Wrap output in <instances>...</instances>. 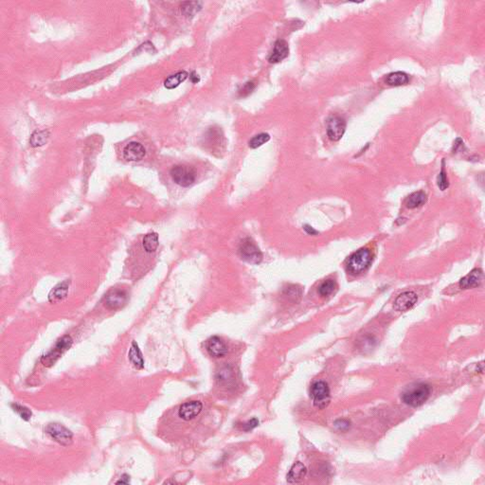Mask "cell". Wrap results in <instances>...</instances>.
I'll return each mask as SVG.
<instances>
[{"label":"cell","instance_id":"obj_1","mask_svg":"<svg viewBox=\"0 0 485 485\" xmlns=\"http://www.w3.org/2000/svg\"><path fill=\"white\" fill-rule=\"evenodd\" d=\"M431 392V388L428 384L417 383L411 385L403 392L402 399L405 404L412 408H418L427 402Z\"/></svg>","mask_w":485,"mask_h":485},{"label":"cell","instance_id":"obj_2","mask_svg":"<svg viewBox=\"0 0 485 485\" xmlns=\"http://www.w3.org/2000/svg\"><path fill=\"white\" fill-rule=\"evenodd\" d=\"M373 260L369 249L361 248L350 256L347 263V269L352 274H360L368 269Z\"/></svg>","mask_w":485,"mask_h":485},{"label":"cell","instance_id":"obj_3","mask_svg":"<svg viewBox=\"0 0 485 485\" xmlns=\"http://www.w3.org/2000/svg\"><path fill=\"white\" fill-rule=\"evenodd\" d=\"M72 338L69 335L61 337L54 348L41 357V363L45 367H52L72 345Z\"/></svg>","mask_w":485,"mask_h":485},{"label":"cell","instance_id":"obj_4","mask_svg":"<svg viewBox=\"0 0 485 485\" xmlns=\"http://www.w3.org/2000/svg\"><path fill=\"white\" fill-rule=\"evenodd\" d=\"M239 253L242 260L249 264L257 265L263 260V254L260 248L250 238H246L241 242L239 247Z\"/></svg>","mask_w":485,"mask_h":485},{"label":"cell","instance_id":"obj_5","mask_svg":"<svg viewBox=\"0 0 485 485\" xmlns=\"http://www.w3.org/2000/svg\"><path fill=\"white\" fill-rule=\"evenodd\" d=\"M170 174L173 181L181 187H190L196 179L194 168L187 165H176L172 168Z\"/></svg>","mask_w":485,"mask_h":485},{"label":"cell","instance_id":"obj_6","mask_svg":"<svg viewBox=\"0 0 485 485\" xmlns=\"http://www.w3.org/2000/svg\"><path fill=\"white\" fill-rule=\"evenodd\" d=\"M310 394L315 407L320 410H323L330 403V389L324 381L315 382L311 387Z\"/></svg>","mask_w":485,"mask_h":485},{"label":"cell","instance_id":"obj_7","mask_svg":"<svg viewBox=\"0 0 485 485\" xmlns=\"http://www.w3.org/2000/svg\"><path fill=\"white\" fill-rule=\"evenodd\" d=\"M46 431L55 442L62 445L67 446L72 443V438H73L72 432L60 424H50L47 427Z\"/></svg>","mask_w":485,"mask_h":485},{"label":"cell","instance_id":"obj_8","mask_svg":"<svg viewBox=\"0 0 485 485\" xmlns=\"http://www.w3.org/2000/svg\"><path fill=\"white\" fill-rule=\"evenodd\" d=\"M346 130L345 119L338 116H333L327 121V134L330 140L337 141L340 140Z\"/></svg>","mask_w":485,"mask_h":485},{"label":"cell","instance_id":"obj_9","mask_svg":"<svg viewBox=\"0 0 485 485\" xmlns=\"http://www.w3.org/2000/svg\"><path fill=\"white\" fill-rule=\"evenodd\" d=\"M127 302V295L123 290L114 289L108 293L105 298V305L108 310L116 311L122 308Z\"/></svg>","mask_w":485,"mask_h":485},{"label":"cell","instance_id":"obj_10","mask_svg":"<svg viewBox=\"0 0 485 485\" xmlns=\"http://www.w3.org/2000/svg\"><path fill=\"white\" fill-rule=\"evenodd\" d=\"M203 410V404L194 400L182 404L178 410V416L184 421H191L197 417Z\"/></svg>","mask_w":485,"mask_h":485},{"label":"cell","instance_id":"obj_11","mask_svg":"<svg viewBox=\"0 0 485 485\" xmlns=\"http://www.w3.org/2000/svg\"><path fill=\"white\" fill-rule=\"evenodd\" d=\"M206 350L208 354L215 358L223 357L227 353V346L225 341L218 336H213L206 342Z\"/></svg>","mask_w":485,"mask_h":485},{"label":"cell","instance_id":"obj_12","mask_svg":"<svg viewBox=\"0 0 485 485\" xmlns=\"http://www.w3.org/2000/svg\"><path fill=\"white\" fill-rule=\"evenodd\" d=\"M145 148L140 142H130L123 149V158L127 162H140L145 156Z\"/></svg>","mask_w":485,"mask_h":485},{"label":"cell","instance_id":"obj_13","mask_svg":"<svg viewBox=\"0 0 485 485\" xmlns=\"http://www.w3.org/2000/svg\"><path fill=\"white\" fill-rule=\"evenodd\" d=\"M417 301L418 297L414 292H404L396 298L394 302V307L399 312H405L412 308Z\"/></svg>","mask_w":485,"mask_h":485},{"label":"cell","instance_id":"obj_14","mask_svg":"<svg viewBox=\"0 0 485 485\" xmlns=\"http://www.w3.org/2000/svg\"><path fill=\"white\" fill-rule=\"evenodd\" d=\"M205 144L212 153L221 151L223 145V135L220 130L210 128L205 136Z\"/></svg>","mask_w":485,"mask_h":485},{"label":"cell","instance_id":"obj_15","mask_svg":"<svg viewBox=\"0 0 485 485\" xmlns=\"http://www.w3.org/2000/svg\"><path fill=\"white\" fill-rule=\"evenodd\" d=\"M484 279L483 270L476 269L472 270L468 275H466L462 280H460V287L462 289H470L474 288L481 284Z\"/></svg>","mask_w":485,"mask_h":485},{"label":"cell","instance_id":"obj_16","mask_svg":"<svg viewBox=\"0 0 485 485\" xmlns=\"http://www.w3.org/2000/svg\"><path fill=\"white\" fill-rule=\"evenodd\" d=\"M289 54V47L288 44L284 40H278L275 45L272 54H270L269 61L272 64L279 63L285 59Z\"/></svg>","mask_w":485,"mask_h":485},{"label":"cell","instance_id":"obj_17","mask_svg":"<svg viewBox=\"0 0 485 485\" xmlns=\"http://www.w3.org/2000/svg\"><path fill=\"white\" fill-rule=\"evenodd\" d=\"M69 280H65L59 284H57L54 289L49 294V301L52 303H58V302L64 301L69 289Z\"/></svg>","mask_w":485,"mask_h":485},{"label":"cell","instance_id":"obj_18","mask_svg":"<svg viewBox=\"0 0 485 485\" xmlns=\"http://www.w3.org/2000/svg\"><path fill=\"white\" fill-rule=\"evenodd\" d=\"M216 380L218 384L222 387H230L234 381H235V376L233 373V370L229 367H222L216 375Z\"/></svg>","mask_w":485,"mask_h":485},{"label":"cell","instance_id":"obj_19","mask_svg":"<svg viewBox=\"0 0 485 485\" xmlns=\"http://www.w3.org/2000/svg\"><path fill=\"white\" fill-rule=\"evenodd\" d=\"M307 474V469L304 464L302 463H296L294 464L287 475V481L289 484H298L301 483Z\"/></svg>","mask_w":485,"mask_h":485},{"label":"cell","instance_id":"obj_20","mask_svg":"<svg viewBox=\"0 0 485 485\" xmlns=\"http://www.w3.org/2000/svg\"><path fill=\"white\" fill-rule=\"evenodd\" d=\"M128 358L130 362L133 366L138 370H141L144 367V360L142 357V354L140 352V348L138 344L133 341L132 345L130 347L129 353H128Z\"/></svg>","mask_w":485,"mask_h":485},{"label":"cell","instance_id":"obj_21","mask_svg":"<svg viewBox=\"0 0 485 485\" xmlns=\"http://www.w3.org/2000/svg\"><path fill=\"white\" fill-rule=\"evenodd\" d=\"M409 81H410L409 75L402 71L389 73L386 78V84L390 87L405 86L409 83Z\"/></svg>","mask_w":485,"mask_h":485},{"label":"cell","instance_id":"obj_22","mask_svg":"<svg viewBox=\"0 0 485 485\" xmlns=\"http://www.w3.org/2000/svg\"><path fill=\"white\" fill-rule=\"evenodd\" d=\"M202 9V2L200 1H188L181 4V11L188 18H192Z\"/></svg>","mask_w":485,"mask_h":485},{"label":"cell","instance_id":"obj_23","mask_svg":"<svg viewBox=\"0 0 485 485\" xmlns=\"http://www.w3.org/2000/svg\"><path fill=\"white\" fill-rule=\"evenodd\" d=\"M428 200L427 194L424 192H416L410 194V196L406 200V206L409 209H416L421 206L424 205Z\"/></svg>","mask_w":485,"mask_h":485},{"label":"cell","instance_id":"obj_24","mask_svg":"<svg viewBox=\"0 0 485 485\" xmlns=\"http://www.w3.org/2000/svg\"><path fill=\"white\" fill-rule=\"evenodd\" d=\"M142 246L147 253L155 252L159 247V235H158V233L151 232V233L146 234L143 238Z\"/></svg>","mask_w":485,"mask_h":485},{"label":"cell","instance_id":"obj_25","mask_svg":"<svg viewBox=\"0 0 485 485\" xmlns=\"http://www.w3.org/2000/svg\"><path fill=\"white\" fill-rule=\"evenodd\" d=\"M188 76L189 75L186 71H179L174 75L168 77L164 82V87L168 89H173L178 87L181 83H183L184 81L188 78Z\"/></svg>","mask_w":485,"mask_h":485},{"label":"cell","instance_id":"obj_26","mask_svg":"<svg viewBox=\"0 0 485 485\" xmlns=\"http://www.w3.org/2000/svg\"><path fill=\"white\" fill-rule=\"evenodd\" d=\"M49 138H50L49 131L47 130L35 131L30 139V143L33 147H41L47 143Z\"/></svg>","mask_w":485,"mask_h":485},{"label":"cell","instance_id":"obj_27","mask_svg":"<svg viewBox=\"0 0 485 485\" xmlns=\"http://www.w3.org/2000/svg\"><path fill=\"white\" fill-rule=\"evenodd\" d=\"M336 288V283L334 280H324L323 282L321 284V286L319 287V294L322 296V297H329L330 295H332L334 293V290Z\"/></svg>","mask_w":485,"mask_h":485},{"label":"cell","instance_id":"obj_28","mask_svg":"<svg viewBox=\"0 0 485 485\" xmlns=\"http://www.w3.org/2000/svg\"><path fill=\"white\" fill-rule=\"evenodd\" d=\"M269 140L270 136L269 134L262 133V134H259V135L253 137L250 140V141H249V147L252 148V149H256V148H258L260 146L264 145L265 143H267Z\"/></svg>","mask_w":485,"mask_h":485},{"label":"cell","instance_id":"obj_29","mask_svg":"<svg viewBox=\"0 0 485 485\" xmlns=\"http://www.w3.org/2000/svg\"><path fill=\"white\" fill-rule=\"evenodd\" d=\"M11 408L13 409V410L21 417L23 420L29 421L32 416H33V413L32 411L29 410L28 408L24 407V406H21V405H18V404H12L11 405Z\"/></svg>","mask_w":485,"mask_h":485},{"label":"cell","instance_id":"obj_30","mask_svg":"<svg viewBox=\"0 0 485 485\" xmlns=\"http://www.w3.org/2000/svg\"><path fill=\"white\" fill-rule=\"evenodd\" d=\"M284 295L287 296L289 299L297 301V299H300L302 296V289L301 287H298L296 285H291L286 288V290L284 291Z\"/></svg>","mask_w":485,"mask_h":485},{"label":"cell","instance_id":"obj_31","mask_svg":"<svg viewBox=\"0 0 485 485\" xmlns=\"http://www.w3.org/2000/svg\"><path fill=\"white\" fill-rule=\"evenodd\" d=\"M437 184H438V187L440 188L441 191H445L449 187L448 179H447L444 168H442V172L439 173V175L437 177Z\"/></svg>","mask_w":485,"mask_h":485},{"label":"cell","instance_id":"obj_32","mask_svg":"<svg viewBox=\"0 0 485 485\" xmlns=\"http://www.w3.org/2000/svg\"><path fill=\"white\" fill-rule=\"evenodd\" d=\"M254 87H255V85H254L252 82H248V83H247V84H246L244 87H242V89L239 91L240 96H242V97H246V96H248V95H249V94L252 92V90L254 89Z\"/></svg>","mask_w":485,"mask_h":485},{"label":"cell","instance_id":"obj_33","mask_svg":"<svg viewBox=\"0 0 485 485\" xmlns=\"http://www.w3.org/2000/svg\"><path fill=\"white\" fill-rule=\"evenodd\" d=\"M334 426L335 428H337L339 431H347L349 428H350V422H348L347 420H337L335 421L334 423Z\"/></svg>","mask_w":485,"mask_h":485},{"label":"cell","instance_id":"obj_34","mask_svg":"<svg viewBox=\"0 0 485 485\" xmlns=\"http://www.w3.org/2000/svg\"><path fill=\"white\" fill-rule=\"evenodd\" d=\"M258 424H259V422H258L257 419H252V420L248 421V423L244 424L243 428H244V430H245V431H250V430L254 429L255 427H257V425H258Z\"/></svg>","mask_w":485,"mask_h":485},{"label":"cell","instance_id":"obj_35","mask_svg":"<svg viewBox=\"0 0 485 485\" xmlns=\"http://www.w3.org/2000/svg\"><path fill=\"white\" fill-rule=\"evenodd\" d=\"M116 484L117 485H120V484L121 485H127V484H129V477L127 475H123L122 478H120V480H119V482H117Z\"/></svg>","mask_w":485,"mask_h":485},{"label":"cell","instance_id":"obj_36","mask_svg":"<svg viewBox=\"0 0 485 485\" xmlns=\"http://www.w3.org/2000/svg\"><path fill=\"white\" fill-rule=\"evenodd\" d=\"M304 230H305V231H306L308 234H310V235H316V234H318V231H317V230H315V229L313 228L312 226H308V225L304 226Z\"/></svg>","mask_w":485,"mask_h":485},{"label":"cell","instance_id":"obj_37","mask_svg":"<svg viewBox=\"0 0 485 485\" xmlns=\"http://www.w3.org/2000/svg\"><path fill=\"white\" fill-rule=\"evenodd\" d=\"M190 79H191V81H192L194 84H197V83L200 81L199 76H198V74H197L195 71L192 72V74L190 75Z\"/></svg>","mask_w":485,"mask_h":485}]
</instances>
